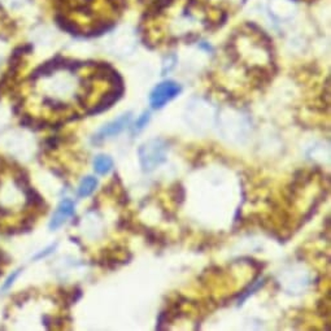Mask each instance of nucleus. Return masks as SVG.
<instances>
[{
  "mask_svg": "<svg viewBox=\"0 0 331 331\" xmlns=\"http://www.w3.org/2000/svg\"><path fill=\"white\" fill-rule=\"evenodd\" d=\"M57 244H54V245H50L48 248H46L45 251H42V252H39L38 255H36L35 257H34V260H39V259H43V257H47L48 255H51L52 252H54L55 250H56Z\"/></svg>",
  "mask_w": 331,
  "mask_h": 331,
  "instance_id": "obj_11",
  "label": "nucleus"
},
{
  "mask_svg": "<svg viewBox=\"0 0 331 331\" xmlns=\"http://www.w3.org/2000/svg\"><path fill=\"white\" fill-rule=\"evenodd\" d=\"M168 144L162 139L148 140L139 148V161L144 172H152L167 160Z\"/></svg>",
  "mask_w": 331,
  "mask_h": 331,
  "instance_id": "obj_1",
  "label": "nucleus"
},
{
  "mask_svg": "<svg viewBox=\"0 0 331 331\" xmlns=\"http://www.w3.org/2000/svg\"><path fill=\"white\" fill-rule=\"evenodd\" d=\"M263 284H264V279H260V280H257V282H255V283L252 284V287H250V288H248V289H245L244 294H243V295H242V298L239 299V303L243 302V300H245V299H247L248 296L252 295V294H254V291L259 289L260 287L263 286Z\"/></svg>",
  "mask_w": 331,
  "mask_h": 331,
  "instance_id": "obj_9",
  "label": "nucleus"
},
{
  "mask_svg": "<svg viewBox=\"0 0 331 331\" xmlns=\"http://www.w3.org/2000/svg\"><path fill=\"white\" fill-rule=\"evenodd\" d=\"M132 121V113H126L122 114L121 117H118L117 119L112 121V122L107 123V125L103 126L98 133L93 137V143L100 144L102 142H104L105 139L112 137H116L119 133L122 132L123 129L130 123Z\"/></svg>",
  "mask_w": 331,
  "mask_h": 331,
  "instance_id": "obj_3",
  "label": "nucleus"
},
{
  "mask_svg": "<svg viewBox=\"0 0 331 331\" xmlns=\"http://www.w3.org/2000/svg\"><path fill=\"white\" fill-rule=\"evenodd\" d=\"M30 0H0V9L4 12H20Z\"/></svg>",
  "mask_w": 331,
  "mask_h": 331,
  "instance_id": "obj_7",
  "label": "nucleus"
},
{
  "mask_svg": "<svg viewBox=\"0 0 331 331\" xmlns=\"http://www.w3.org/2000/svg\"><path fill=\"white\" fill-rule=\"evenodd\" d=\"M113 168V160L107 155H99L96 156L94 160V169L98 174L104 176V174L109 173Z\"/></svg>",
  "mask_w": 331,
  "mask_h": 331,
  "instance_id": "obj_5",
  "label": "nucleus"
},
{
  "mask_svg": "<svg viewBox=\"0 0 331 331\" xmlns=\"http://www.w3.org/2000/svg\"><path fill=\"white\" fill-rule=\"evenodd\" d=\"M179 93H181V86L178 84L173 81H165L153 89L149 96V103L153 109H160L170 100H173Z\"/></svg>",
  "mask_w": 331,
  "mask_h": 331,
  "instance_id": "obj_2",
  "label": "nucleus"
},
{
  "mask_svg": "<svg viewBox=\"0 0 331 331\" xmlns=\"http://www.w3.org/2000/svg\"><path fill=\"white\" fill-rule=\"evenodd\" d=\"M21 272H22V269H21V268L17 269V270H15V272H13L12 274L9 275L8 278H7L6 282H4L3 286H2V291H3V293H6V291H8V289L11 288V287H12V284L15 283V280L17 279L18 275L21 274Z\"/></svg>",
  "mask_w": 331,
  "mask_h": 331,
  "instance_id": "obj_8",
  "label": "nucleus"
},
{
  "mask_svg": "<svg viewBox=\"0 0 331 331\" xmlns=\"http://www.w3.org/2000/svg\"><path fill=\"white\" fill-rule=\"evenodd\" d=\"M149 117H151L149 116V112H144V113L137 119V122H135V130H137V132H139L144 126H147V123H148L149 121Z\"/></svg>",
  "mask_w": 331,
  "mask_h": 331,
  "instance_id": "obj_10",
  "label": "nucleus"
},
{
  "mask_svg": "<svg viewBox=\"0 0 331 331\" xmlns=\"http://www.w3.org/2000/svg\"><path fill=\"white\" fill-rule=\"evenodd\" d=\"M98 187V179L94 177H86L81 181V185L78 187V196L87 197L95 191V188Z\"/></svg>",
  "mask_w": 331,
  "mask_h": 331,
  "instance_id": "obj_6",
  "label": "nucleus"
},
{
  "mask_svg": "<svg viewBox=\"0 0 331 331\" xmlns=\"http://www.w3.org/2000/svg\"><path fill=\"white\" fill-rule=\"evenodd\" d=\"M73 215H74V203H73L72 200L64 199L63 201L59 204L56 212L54 213L51 221H50V229H59V227L61 226L69 217H72Z\"/></svg>",
  "mask_w": 331,
  "mask_h": 331,
  "instance_id": "obj_4",
  "label": "nucleus"
}]
</instances>
